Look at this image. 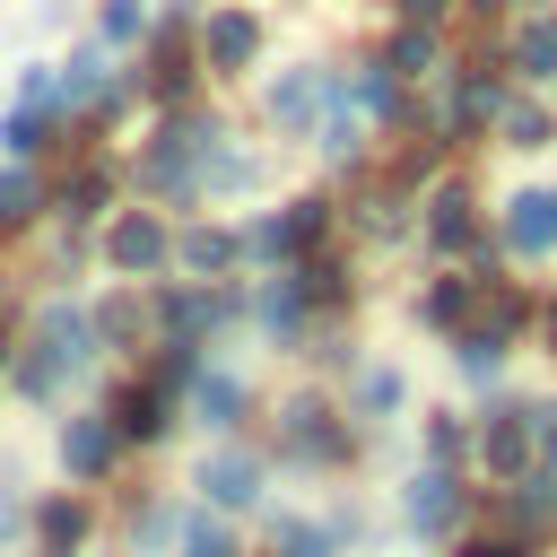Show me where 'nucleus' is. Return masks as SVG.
Listing matches in <instances>:
<instances>
[{
	"label": "nucleus",
	"instance_id": "nucleus-10",
	"mask_svg": "<svg viewBox=\"0 0 557 557\" xmlns=\"http://www.w3.org/2000/svg\"><path fill=\"white\" fill-rule=\"evenodd\" d=\"M513 70H522V78H557V17H531V26L513 35Z\"/></svg>",
	"mask_w": 557,
	"mask_h": 557
},
{
	"label": "nucleus",
	"instance_id": "nucleus-5",
	"mask_svg": "<svg viewBox=\"0 0 557 557\" xmlns=\"http://www.w3.org/2000/svg\"><path fill=\"white\" fill-rule=\"evenodd\" d=\"M61 461H70L78 479H96V470L113 461V426H104V418H70V426H61Z\"/></svg>",
	"mask_w": 557,
	"mask_h": 557
},
{
	"label": "nucleus",
	"instance_id": "nucleus-8",
	"mask_svg": "<svg viewBox=\"0 0 557 557\" xmlns=\"http://www.w3.org/2000/svg\"><path fill=\"white\" fill-rule=\"evenodd\" d=\"M426 235H435L444 252H470V244H479V218H470V200H461V191H435V218H426Z\"/></svg>",
	"mask_w": 557,
	"mask_h": 557
},
{
	"label": "nucleus",
	"instance_id": "nucleus-19",
	"mask_svg": "<svg viewBox=\"0 0 557 557\" xmlns=\"http://www.w3.org/2000/svg\"><path fill=\"white\" fill-rule=\"evenodd\" d=\"M183 557H235L226 522H183Z\"/></svg>",
	"mask_w": 557,
	"mask_h": 557
},
{
	"label": "nucleus",
	"instance_id": "nucleus-31",
	"mask_svg": "<svg viewBox=\"0 0 557 557\" xmlns=\"http://www.w3.org/2000/svg\"><path fill=\"white\" fill-rule=\"evenodd\" d=\"M548 339H557V305H548Z\"/></svg>",
	"mask_w": 557,
	"mask_h": 557
},
{
	"label": "nucleus",
	"instance_id": "nucleus-7",
	"mask_svg": "<svg viewBox=\"0 0 557 557\" xmlns=\"http://www.w3.org/2000/svg\"><path fill=\"white\" fill-rule=\"evenodd\" d=\"M313 235H322V200H296L287 218H261V226H252L261 252H296V244H313Z\"/></svg>",
	"mask_w": 557,
	"mask_h": 557
},
{
	"label": "nucleus",
	"instance_id": "nucleus-6",
	"mask_svg": "<svg viewBox=\"0 0 557 557\" xmlns=\"http://www.w3.org/2000/svg\"><path fill=\"white\" fill-rule=\"evenodd\" d=\"M200 487H209L218 505H252V496H261V461H252V453H218V461L200 470Z\"/></svg>",
	"mask_w": 557,
	"mask_h": 557
},
{
	"label": "nucleus",
	"instance_id": "nucleus-20",
	"mask_svg": "<svg viewBox=\"0 0 557 557\" xmlns=\"http://www.w3.org/2000/svg\"><path fill=\"white\" fill-rule=\"evenodd\" d=\"M505 131H513V148H540V139H548V113H540V104H513Z\"/></svg>",
	"mask_w": 557,
	"mask_h": 557
},
{
	"label": "nucleus",
	"instance_id": "nucleus-32",
	"mask_svg": "<svg viewBox=\"0 0 557 557\" xmlns=\"http://www.w3.org/2000/svg\"><path fill=\"white\" fill-rule=\"evenodd\" d=\"M479 9H496V0H479Z\"/></svg>",
	"mask_w": 557,
	"mask_h": 557
},
{
	"label": "nucleus",
	"instance_id": "nucleus-16",
	"mask_svg": "<svg viewBox=\"0 0 557 557\" xmlns=\"http://www.w3.org/2000/svg\"><path fill=\"white\" fill-rule=\"evenodd\" d=\"M522 418H531V409H522ZM522 418H496V426H487V461H496V470H522V453H531V426H522Z\"/></svg>",
	"mask_w": 557,
	"mask_h": 557
},
{
	"label": "nucleus",
	"instance_id": "nucleus-21",
	"mask_svg": "<svg viewBox=\"0 0 557 557\" xmlns=\"http://www.w3.org/2000/svg\"><path fill=\"white\" fill-rule=\"evenodd\" d=\"M200 183H218V191H244V183H252V157H209V165H200Z\"/></svg>",
	"mask_w": 557,
	"mask_h": 557
},
{
	"label": "nucleus",
	"instance_id": "nucleus-28",
	"mask_svg": "<svg viewBox=\"0 0 557 557\" xmlns=\"http://www.w3.org/2000/svg\"><path fill=\"white\" fill-rule=\"evenodd\" d=\"M0 139H9V148H17V157H26V148H44V122H35V113H17V122H9V131H0Z\"/></svg>",
	"mask_w": 557,
	"mask_h": 557
},
{
	"label": "nucleus",
	"instance_id": "nucleus-22",
	"mask_svg": "<svg viewBox=\"0 0 557 557\" xmlns=\"http://www.w3.org/2000/svg\"><path fill=\"white\" fill-rule=\"evenodd\" d=\"M339 287H348V278H339V261H331V252H313V261H305V296H322V305H331Z\"/></svg>",
	"mask_w": 557,
	"mask_h": 557
},
{
	"label": "nucleus",
	"instance_id": "nucleus-23",
	"mask_svg": "<svg viewBox=\"0 0 557 557\" xmlns=\"http://www.w3.org/2000/svg\"><path fill=\"white\" fill-rule=\"evenodd\" d=\"M139 26H148V17H139V0H104V35H113V44H131Z\"/></svg>",
	"mask_w": 557,
	"mask_h": 557
},
{
	"label": "nucleus",
	"instance_id": "nucleus-2",
	"mask_svg": "<svg viewBox=\"0 0 557 557\" xmlns=\"http://www.w3.org/2000/svg\"><path fill=\"white\" fill-rule=\"evenodd\" d=\"M505 244L513 252H557V191H522L513 218H505Z\"/></svg>",
	"mask_w": 557,
	"mask_h": 557
},
{
	"label": "nucleus",
	"instance_id": "nucleus-25",
	"mask_svg": "<svg viewBox=\"0 0 557 557\" xmlns=\"http://www.w3.org/2000/svg\"><path fill=\"white\" fill-rule=\"evenodd\" d=\"M26 209H35V183H26V174H9V183H0V226H17Z\"/></svg>",
	"mask_w": 557,
	"mask_h": 557
},
{
	"label": "nucleus",
	"instance_id": "nucleus-27",
	"mask_svg": "<svg viewBox=\"0 0 557 557\" xmlns=\"http://www.w3.org/2000/svg\"><path fill=\"white\" fill-rule=\"evenodd\" d=\"M426 52H435V44H426V26H418V35L392 44V70H426Z\"/></svg>",
	"mask_w": 557,
	"mask_h": 557
},
{
	"label": "nucleus",
	"instance_id": "nucleus-15",
	"mask_svg": "<svg viewBox=\"0 0 557 557\" xmlns=\"http://www.w3.org/2000/svg\"><path fill=\"white\" fill-rule=\"evenodd\" d=\"M113 426H122V435H165L157 392H122V400H113Z\"/></svg>",
	"mask_w": 557,
	"mask_h": 557
},
{
	"label": "nucleus",
	"instance_id": "nucleus-33",
	"mask_svg": "<svg viewBox=\"0 0 557 557\" xmlns=\"http://www.w3.org/2000/svg\"><path fill=\"white\" fill-rule=\"evenodd\" d=\"M0 357H9V348H0Z\"/></svg>",
	"mask_w": 557,
	"mask_h": 557
},
{
	"label": "nucleus",
	"instance_id": "nucleus-12",
	"mask_svg": "<svg viewBox=\"0 0 557 557\" xmlns=\"http://www.w3.org/2000/svg\"><path fill=\"white\" fill-rule=\"evenodd\" d=\"M191 409H200L209 426H235V409H244V383H235V374H200V392H191Z\"/></svg>",
	"mask_w": 557,
	"mask_h": 557
},
{
	"label": "nucleus",
	"instance_id": "nucleus-3",
	"mask_svg": "<svg viewBox=\"0 0 557 557\" xmlns=\"http://www.w3.org/2000/svg\"><path fill=\"white\" fill-rule=\"evenodd\" d=\"M200 44H209V61H218V70H244V61L261 52V26H252L244 9H226V17H209V35H200Z\"/></svg>",
	"mask_w": 557,
	"mask_h": 557
},
{
	"label": "nucleus",
	"instance_id": "nucleus-30",
	"mask_svg": "<svg viewBox=\"0 0 557 557\" xmlns=\"http://www.w3.org/2000/svg\"><path fill=\"white\" fill-rule=\"evenodd\" d=\"M435 9H444V0H400V17H409V26H426Z\"/></svg>",
	"mask_w": 557,
	"mask_h": 557
},
{
	"label": "nucleus",
	"instance_id": "nucleus-9",
	"mask_svg": "<svg viewBox=\"0 0 557 557\" xmlns=\"http://www.w3.org/2000/svg\"><path fill=\"white\" fill-rule=\"evenodd\" d=\"M287 444H296V453H313V461H322V453H339L331 409H322V400H296V409H287Z\"/></svg>",
	"mask_w": 557,
	"mask_h": 557
},
{
	"label": "nucleus",
	"instance_id": "nucleus-11",
	"mask_svg": "<svg viewBox=\"0 0 557 557\" xmlns=\"http://www.w3.org/2000/svg\"><path fill=\"white\" fill-rule=\"evenodd\" d=\"M409 522H418V531H444V522H453V479H444V470L409 479Z\"/></svg>",
	"mask_w": 557,
	"mask_h": 557
},
{
	"label": "nucleus",
	"instance_id": "nucleus-4",
	"mask_svg": "<svg viewBox=\"0 0 557 557\" xmlns=\"http://www.w3.org/2000/svg\"><path fill=\"white\" fill-rule=\"evenodd\" d=\"M165 252H174V244H165L157 218H122V226H113V270H157Z\"/></svg>",
	"mask_w": 557,
	"mask_h": 557
},
{
	"label": "nucleus",
	"instance_id": "nucleus-14",
	"mask_svg": "<svg viewBox=\"0 0 557 557\" xmlns=\"http://www.w3.org/2000/svg\"><path fill=\"white\" fill-rule=\"evenodd\" d=\"M313 104H322V78H313V70H296V78H278V96H270V113H278V122H305Z\"/></svg>",
	"mask_w": 557,
	"mask_h": 557
},
{
	"label": "nucleus",
	"instance_id": "nucleus-24",
	"mask_svg": "<svg viewBox=\"0 0 557 557\" xmlns=\"http://www.w3.org/2000/svg\"><path fill=\"white\" fill-rule=\"evenodd\" d=\"M496 357H505V348H496V331H479V339H461V374H496Z\"/></svg>",
	"mask_w": 557,
	"mask_h": 557
},
{
	"label": "nucleus",
	"instance_id": "nucleus-13",
	"mask_svg": "<svg viewBox=\"0 0 557 557\" xmlns=\"http://www.w3.org/2000/svg\"><path fill=\"white\" fill-rule=\"evenodd\" d=\"M35 531H44V557H70V548L87 540V513H78V505H44Z\"/></svg>",
	"mask_w": 557,
	"mask_h": 557
},
{
	"label": "nucleus",
	"instance_id": "nucleus-18",
	"mask_svg": "<svg viewBox=\"0 0 557 557\" xmlns=\"http://www.w3.org/2000/svg\"><path fill=\"white\" fill-rule=\"evenodd\" d=\"M96 339H113V348H122V339H139V305H131V296H113V305L96 313Z\"/></svg>",
	"mask_w": 557,
	"mask_h": 557
},
{
	"label": "nucleus",
	"instance_id": "nucleus-17",
	"mask_svg": "<svg viewBox=\"0 0 557 557\" xmlns=\"http://www.w3.org/2000/svg\"><path fill=\"white\" fill-rule=\"evenodd\" d=\"M418 313H426V322H461V313H470V278H435Z\"/></svg>",
	"mask_w": 557,
	"mask_h": 557
},
{
	"label": "nucleus",
	"instance_id": "nucleus-1",
	"mask_svg": "<svg viewBox=\"0 0 557 557\" xmlns=\"http://www.w3.org/2000/svg\"><path fill=\"white\" fill-rule=\"evenodd\" d=\"M87 339H96V331H87V313L52 305V313L35 322V357L17 366V383H26V392H52L61 374H78V366H87Z\"/></svg>",
	"mask_w": 557,
	"mask_h": 557
},
{
	"label": "nucleus",
	"instance_id": "nucleus-26",
	"mask_svg": "<svg viewBox=\"0 0 557 557\" xmlns=\"http://www.w3.org/2000/svg\"><path fill=\"white\" fill-rule=\"evenodd\" d=\"M183 261H191V270H218V261H226V235H183Z\"/></svg>",
	"mask_w": 557,
	"mask_h": 557
},
{
	"label": "nucleus",
	"instance_id": "nucleus-29",
	"mask_svg": "<svg viewBox=\"0 0 557 557\" xmlns=\"http://www.w3.org/2000/svg\"><path fill=\"white\" fill-rule=\"evenodd\" d=\"M461 557H531V548H513V540H479V548H461Z\"/></svg>",
	"mask_w": 557,
	"mask_h": 557
}]
</instances>
